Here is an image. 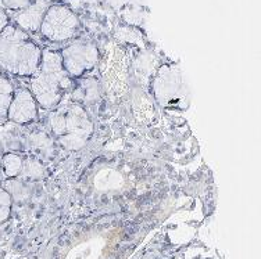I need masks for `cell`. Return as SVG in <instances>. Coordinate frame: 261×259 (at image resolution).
Here are the masks:
<instances>
[{"label":"cell","mask_w":261,"mask_h":259,"mask_svg":"<svg viewBox=\"0 0 261 259\" xmlns=\"http://www.w3.org/2000/svg\"><path fill=\"white\" fill-rule=\"evenodd\" d=\"M35 40L13 22L0 32V68L14 76H32L42 59Z\"/></svg>","instance_id":"1"},{"label":"cell","mask_w":261,"mask_h":259,"mask_svg":"<svg viewBox=\"0 0 261 259\" xmlns=\"http://www.w3.org/2000/svg\"><path fill=\"white\" fill-rule=\"evenodd\" d=\"M31 93L36 104L43 108H56L60 104L65 92L71 88L72 78L63 67L60 51L42 50L38 70L31 76Z\"/></svg>","instance_id":"2"},{"label":"cell","mask_w":261,"mask_h":259,"mask_svg":"<svg viewBox=\"0 0 261 259\" xmlns=\"http://www.w3.org/2000/svg\"><path fill=\"white\" fill-rule=\"evenodd\" d=\"M53 133L65 149L78 150L89 140L93 125L78 105H65L49 117Z\"/></svg>","instance_id":"3"},{"label":"cell","mask_w":261,"mask_h":259,"mask_svg":"<svg viewBox=\"0 0 261 259\" xmlns=\"http://www.w3.org/2000/svg\"><path fill=\"white\" fill-rule=\"evenodd\" d=\"M153 92L159 104L166 108H186L189 89L181 67L174 63L161 65L153 80Z\"/></svg>","instance_id":"4"},{"label":"cell","mask_w":261,"mask_h":259,"mask_svg":"<svg viewBox=\"0 0 261 259\" xmlns=\"http://www.w3.org/2000/svg\"><path fill=\"white\" fill-rule=\"evenodd\" d=\"M81 20L75 11L64 3H51L42 21L39 34L51 43H67L81 32Z\"/></svg>","instance_id":"5"},{"label":"cell","mask_w":261,"mask_h":259,"mask_svg":"<svg viewBox=\"0 0 261 259\" xmlns=\"http://www.w3.org/2000/svg\"><path fill=\"white\" fill-rule=\"evenodd\" d=\"M63 67L71 78H78L93 70L99 63V47L96 42L85 38L71 40L60 50Z\"/></svg>","instance_id":"6"},{"label":"cell","mask_w":261,"mask_h":259,"mask_svg":"<svg viewBox=\"0 0 261 259\" xmlns=\"http://www.w3.org/2000/svg\"><path fill=\"white\" fill-rule=\"evenodd\" d=\"M50 5L51 2H49V0H35L25 9L9 14L10 22L17 25L20 30L27 32L28 35L36 34V32H39L42 21L45 18L46 11L50 7Z\"/></svg>","instance_id":"7"},{"label":"cell","mask_w":261,"mask_h":259,"mask_svg":"<svg viewBox=\"0 0 261 259\" xmlns=\"http://www.w3.org/2000/svg\"><path fill=\"white\" fill-rule=\"evenodd\" d=\"M36 105L38 104L30 90L20 88L14 90L6 117L15 124H28L35 120L38 115Z\"/></svg>","instance_id":"8"},{"label":"cell","mask_w":261,"mask_h":259,"mask_svg":"<svg viewBox=\"0 0 261 259\" xmlns=\"http://www.w3.org/2000/svg\"><path fill=\"white\" fill-rule=\"evenodd\" d=\"M13 95H14V88L11 85L10 79L7 78V74L0 68V117L7 115Z\"/></svg>","instance_id":"9"},{"label":"cell","mask_w":261,"mask_h":259,"mask_svg":"<svg viewBox=\"0 0 261 259\" xmlns=\"http://www.w3.org/2000/svg\"><path fill=\"white\" fill-rule=\"evenodd\" d=\"M122 185V178L116 170H100L95 178V186L100 190L118 189Z\"/></svg>","instance_id":"10"},{"label":"cell","mask_w":261,"mask_h":259,"mask_svg":"<svg viewBox=\"0 0 261 259\" xmlns=\"http://www.w3.org/2000/svg\"><path fill=\"white\" fill-rule=\"evenodd\" d=\"M117 40L128 45H143V35L142 32L135 26H120L114 32Z\"/></svg>","instance_id":"11"},{"label":"cell","mask_w":261,"mask_h":259,"mask_svg":"<svg viewBox=\"0 0 261 259\" xmlns=\"http://www.w3.org/2000/svg\"><path fill=\"white\" fill-rule=\"evenodd\" d=\"M0 165L3 166L6 176L14 178V176H17V175L20 174L21 170H22V168H24V160H22L18 154L7 153V154L3 155Z\"/></svg>","instance_id":"12"},{"label":"cell","mask_w":261,"mask_h":259,"mask_svg":"<svg viewBox=\"0 0 261 259\" xmlns=\"http://www.w3.org/2000/svg\"><path fill=\"white\" fill-rule=\"evenodd\" d=\"M11 212V195L7 190L0 186V222L9 219Z\"/></svg>","instance_id":"13"},{"label":"cell","mask_w":261,"mask_h":259,"mask_svg":"<svg viewBox=\"0 0 261 259\" xmlns=\"http://www.w3.org/2000/svg\"><path fill=\"white\" fill-rule=\"evenodd\" d=\"M34 2L35 0H0V9H3L7 14H11L25 9Z\"/></svg>","instance_id":"14"},{"label":"cell","mask_w":261,"mask_h":259,"mask_svg":"<svg viewBox=\"0 0 261 259\" xmlns=\"http://www.w3.org/2000/svg\"><path fill=\"white\" fill-rule=\"evenodd\" d=\"M9 24H10V17L3 9H0V32L5 30Z\"/></svg>","instance_id":"15"},{"label":"cell","mask_w":261,"mask_h":259,"mask_svg":"<svg viewBox=\"0 0 261 259\" xmlns=\"http://www.w3.org/2000/svg\"><path fill=\"white\" fill-rule=\"evenodd\" d=\"M51 3H63V0H49Z\"/></svg>","instance_id":"16"},{"label":"cell","mask_w":261,"mask_h":259,"mask_svg":"<svg viewBox=\"0 0 261 259\" xmlns=\"http://www.w3.org/2000/svg\"><path fill=\"white\" fill-rule=\"evenodd\" d=\"M0 166H2V165H0Z\"/></svg>","instance_id":"17"}]
</instances>
